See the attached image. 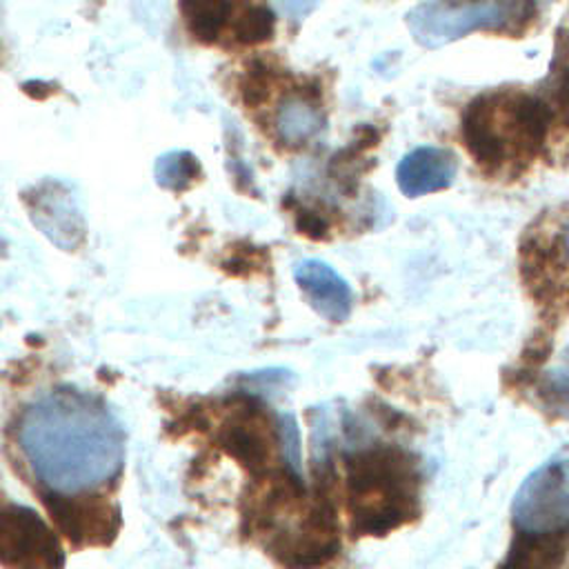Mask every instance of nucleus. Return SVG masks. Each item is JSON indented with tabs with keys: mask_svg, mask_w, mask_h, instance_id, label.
I'll return each instance as SVG.
<instances>
[{
	"mask_svg": "<svg viewBox=\"0 0 569 569\" xmlns=\"http://www.w3.org/2000/svg\"><path fill=\"white\" fill-rule=\"evenodd\" d=\"M269 82H267V76L262 71L260 64H253V69L247 71V76L242 78V87H240V93H242V100L247 104H260L267 96V89Z\"/></svg>",
	"mask_w": 569,
	"mask_h": 569,
	"instance_id": "17",
	"label": "nucleus"
},
{
	"mask_svg": "<svg viewBox=\"0 0 569 569\" xmlns=\"http://www.w3.org/2000/svg\"><path fill=\"white\" fill-rule=\"evenodd\" d=\"M218 440L233 458L262 473L271 465L273 449L282 453L280 418L278 422L271 420L264 407L256 400L231 405L220 422Z\"/></svg>",
	"mask_w": 569,
	"mask_h": 569,
	"instance_id": "8",
	"label": "nucleus"
},
{
	"mask_svg": "<svg viewBox=\"0 0 569 569\" xmlns=\"http://www.w3.org/2000/svg\"><path fill=\"white\" fill-rule=\"evenodd\" d=\"M62 547L29 507L0 500V565L7 569H62Z\"/></svg>",
	"mask_w": 569,
	"mask_h": 569,
	"instance_id": "7",
	"label": "nucleus"
},
{
	"mask_svg": "<svg viewBox=\"0 0 569 569\" xmlns=\"http://www.w3.org/2000/svg\"><path fill=\"white\" fill-rule=\"evenodd\" d=\"M458 173V160L449 149L420 147L409 151L398 169L396 180L405 196L418 198L447 189Z\"/></svg>",
	"mask_w": 569,
	"mask_h": 569,
	"instance_id": "11",
	"label": "nucleus"
},
{
	"mask_svg": "<svg viewBox=\"0 0 569 569\" xmlns=\"http://www.w3.org/2000/svg\"><path fill=\"white\" fill-rule=\"evenodd\" d=\"M293 278L309 305L329 322H345L353 307L349 282L327 262L309 258L296 264Z\"/></svg>",
	"mask_w": 569,
	"mask_h": 569,
	"instance_id": "10",
	"label": "nucleus"
},
{
	"mask_svg": "<svg viewBox=\"0 0 569 569\" xmlns=\"http://www.w3.org/2000/svg\"><path fill=\"white\" fill-rule=\"evenodd\" d=\"M280 4L291 20H300L318 4V0H280Z\"/></svg>",
	"mask_w": 569,
	"mask_h": 569,
	"instance_id": "20",
	"label": "nucleus"
},
{
	"mask_svg": "<svg viewBox=\"0 0 569 569\" xmlns=\"http://www.w3.org/2000/svg\"><path fill=\"white\" fill-rule=\"evenodd\" d=\"M24 204L33 224L60 249L73 251L84 238V218L69 187L56 178L40 180L24 191Z\"/></svg>",
	"mask_w": 569,
	"mask_h": 569,
	"instance_id": "9",
	"label": "nucleus"
},
{
	"mask_svg": "<svg viewBox=\"0 0 569 569\" xmlns=\"http://www.w3.org/2000/svg\"><path fill=\"white\" fill-rule=\"evenodd\" d=\"M273 127L282 144L300 147L322 131L325 116L318 100L307 93H291L278 104Z\"/></svg>",
	"mask_w": 569,
	"mask_h": 569,
	"instance_id": "13",
	"label": "nucleus"
},
{
	"mask_svg": "<svg viewBox=\"0 0 569 569\" xmlns=\"http://www.w3.org/2000/svg\"><path fill=\"white\" fill-rule=\"evenodd\" d=\"M531 18V0H429L407 13V27L418 44L438 49L471 31H520Z\"/></svg>",
	"mask_w": 569,
	"mask_h": 569,
	"instance_id": "5",
	"label": "nucleus"
},
{
	"mask_svg": "<svg viewBox=\"0 0 569 569\" xmlns=\"http://www.w3.org/2000/svg\"><path fill=\"white\" fill-rule=\"evenodd\" d=\"M276 16L267 4H247L233 24V40L238 44L267 42L273 36Z\"/></svg>",
	"mask_w": 569,
	"mask_h": 569,
	"instance_id": "16",
	"label": "nucleus"
},
{
	"mask_svg": "<svg viewBox=\"0 0 569 569\" xmlns=\"http://www.w3.org/2000/svg\"><path fill=\"white\" fill-rule=\"evenodd\" d=\"M549 93H551L553 107L560 109L565 116H569V62H565L560 69L551 71V89H549Z\"/></svg>",
	"mask_w": 569,
	"mask_h": 569,
	"instance_id": "18",
	"label": "nucleus"
},
{
	"mask_svg": "<svg viewBox=\"0 0 569 569\" xmlns=\"http://www.w3.org/2000/svg\"><path fill=\"white\" fill-rule=\"evenodd\" d=\"M511 518L522 531L569 533V445L522 480L511 502Z\"/></svg>",
	"mask_w": 569,
	"mask_h": 569,
	"instance_id": "6",
	"label": "nucleus"
},
{
	"mask_svg": "<svg viewBox=\"0 0 569 569\" xmlns=\"http://www.w3.org/2000/svg\"><path fill=\"white\" fill-rule=\"evenodd\" d=\"M569 553V533L516 529L498 569H560Z\"/></svg>",
	"mask_w": 569,
	"mask_h": 569,
	"instance_id": "12",
	"label": "nucleus"
},
{
	"mask_svg": "<svg viewBox=\"0 0 569 569\" xmlns=\"http://www.w3.org/2000/svg\"><path fill=\"white\" fill-rule=\"evenodd\" d=\"M296 224H298V229H300L305 236H311V238H322V236L327 233V229H329L327 220H325L320 213L307 211V209H300V211L296 213Z\"/></svg>",
	"mask_w": 569,
	"mask_h": 569,
	"instance_id": "19",
	"label": "nucleus"
},
{
	"mask_svg": "<svg viewBox=\"0 0 569 569\" xmlns=\"http://www.w3.org/2000/svg\"><path fill=\"white\" fill-rule=\"evenodd\" d=\"M202 176L200 160L184 149H171L162 156H158L153 164V178L156 182L173 193H180L189 189L198 178Z\"/></svg>",
	"mask_w": 569,
	"mask_h": 569,
	"instance_id": "15",
	"label": "nucleus"
},
{
	"mask_svg": "<svg viewBox=\"0 0 569 569\" xmlns=\"http://www.w3.org/2000/svg\"><path fill=\"white\" fill-rule=\"evenodd\" d=\"M249 518L264 547L289 569L318 567L340 547L331 498L325 491L309 496L291 471L258 493Z\"/></svg>",
	"mask_w": 569,
	"mask_h": 569,
	"instance_id": "3",
	"label": "nucleus"
},
{
	"mask_svg": "<svg viewBox=\"0 0 569 569\" xmlns=\"http://www.w3.org/2000/svg\"><path fill=\"white\" fill-rule=\"evenodd\" d=\"M342 460L353 533L385 536L420 516L422 471L411 451L378 442L345 451Z\"/></svg>",
	"mask_w": 569,
	"mask_h": 569,
	"instance_id": "2",
	"label": "nucleus"
},
{
	"mask_svg": "<svg viewBox=\"0 0 569 569\" xmlns=\"http://www.w3.org/2000/svg\"><path fill=\"white\" fill-rule=\"evenodd\" d=\"M180 11L189 33L198 42L211 44L222 36L233 4L231 0H180Z\"/></svg>",
	"mask_w": 569,
	"mask_h": 569,
	"instance_id": "14",
	"label": "nucleus"
},
{
	"mask_svg": "<svg viewBox=\"0 0 569 569\" xmlns=\"http://www.w3.org/2000/svg\"><path fill=\"white\" fill-rule=\"evenodd\" d=\"M551 109L545 100L498 89L471 100L462 113V138L478 164L513 171L536 158L545 144Z\"/></svg>",
	"mask_w": 569,
	"mask_h": 569,
	"instance_id": "4",
	"label": "nucleus"
},
{
	"mask_svg": "<svg viewBox=\"0 0 569 569\" xmlns=\"http://www.w3.org/2000/svg\"><path fill=\"white\" fill-rule=\"evenodd\" d=\"M560 249L565 251V256H567V260H569V224L562 229V233H560Z\"/></svg>",
	"mask_w": 569,
	"mask_h": 569,
	"instance_id": "21",
	"label": "nucleus"
},
{
	"mask_svg": "<svg viewBox=\"0 0 569 569\" xmlns=\"http://www.w3.org/2000/svg\"><path fill=\"white\" fill-rule=\"evenodd\" d=\"M18 445L33 476L53 496H73L109 482L124 456L113 413L96 398L58 389L27 407Z\"/></svg>",
	"mask_w": 569,
	"mask_h": 569,
	"instance_id": "1",
	"label": "nucleus"
}]
</instances>
